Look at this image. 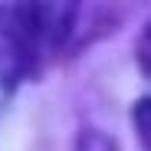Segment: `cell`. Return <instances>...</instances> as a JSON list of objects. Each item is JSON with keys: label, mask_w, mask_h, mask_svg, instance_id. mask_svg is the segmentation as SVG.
I'll return each mask as SVG.
<instances>
[{"label": "cell", "mask_w": 151, "mask_h": 151, "mask_svg": "<svg viewBox=\"0 0 151 151\" xmlns=\"http://www.w3.org/2000/svg\"><path fill=\"white\" fill-rule=\"evenodd\" d=\"M72 7L30 4V7H0V76L27 79L40 72L66 43L72 27Z\"/></svg>", "instance_id": "1"}, {"label": "cell", "mask_w": 151, "mask_h": 151, "mask_svg": "<svg viewBox=\"0 0 151 151\" xmlns=\"http://www.w3.org/2000/svg\"><path fill=\"white\" fill-rule=\"evenodd\" d=\"M138 66L151 76V23L145 27V33H141V40H138Z\"/></svg>", "instance_id": "3"}, {"label": "cell", "mask_w": 151, "mask_h": 151, "mask_svg": "<svg viewBox=\"0 0 151 151\" xmlns=\"http://www.w3.org/2000/svg\"><path fill=\"white\" fill-rule=\"evenodd\" d=\"M132 122H135V132H138L145 151H151V99H141L132 109Z\"/></svg>", "instance_id": "2"}]
</instances>
